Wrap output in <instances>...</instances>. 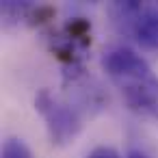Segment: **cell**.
<instances>
[{
	"label": "cell",
	"instance_id": "cell-1",
	"mask_svg": "<svg viewBox=\"0 0 158 158\" xmlns=\"http://www.w3.org/2000/svg\"><path fill=\"white\" fill-rule=\"evenodd\" d=\"M102 67L130 110L158 121V76L141 54L132 48L117 46L104 54Z\"/></svg>",
	"mask_w": 158,
	"mask_h": 158
},
{
	"label": "cell",
	"instance_id": "cell-2",
	"mask_svg": "<svg viewBox=\"0 0 158 158\" xmlns=\"http://www.w3.org/2000/svg\"><path fill=\"white\" fill-rule=\"evenodd\" d=\"M113 13L143 48L158 50V2H115Z\"/></svg>",
	"mask_w": 158,
	"mask_h": 158
},
{
	"label": "cell",
	"instance_id": "cell-3",
	"mask_svg": "<svg viewBox=\"0 0 158 158\" xmlns=\"http://www.w3.org/2000/svg\"><path fill=\"white\" fill-rule=\"evenodd\" d=\"M35 108L44 117L52 143L65 145V143L74 141L76 134L80 132V117L76 115V110L69 104L61 102L56 95H52L48 89H41L37 93Z\"/></svg>",
	"mask_w": 158,
	"mask_h": 158
},
{
	"label": "cell",
	"instance_id": "cell-4",
	"mask_svg": "<svg viewBox=\"0 0 158 158\" xmlns=\"http://www.w3.org/2000/svg\"><path fill=\"white\" fill-rule=\"evenodd\" d=\"M2 158H31V149L22 139H7L2 145Z\"/></svg>",
	"mask_w": 158,
	"mask_h": 158
},
{
	"label": "cell",
	"instance_id": "cell-6",
	"mask_svg": "<svg viewBox=\"0 0 158 158\" xmlns=\"http://www.w3.org/2000/svg\"><path fill=\"white\" fill-rule=\"evenodd\" d=\"M126 158H149V156H147L145 152H141V149H130Z\"/></svg>",
	"mask_w": 158,
	"mask_h": 158
},
{
	"label": "cell",
	"instance_id": "cell-5",
	"mask_svg": "<svg viewBox=\"0 0 158 158\" xmlns=\"http://www.w3.org/2000/svg\"><path fill=\"white\" fill-rule=\"evenodd\" d=\"M87 158H121V156H119V152H117L115 147H110V145H100V147H95Z\"/></svg>",
	"mask_w": 158,
	"mask_h": 158
}]
</instances>
